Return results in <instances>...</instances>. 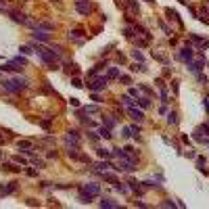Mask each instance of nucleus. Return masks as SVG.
Wrapping results in <instances>:
<instances>
[{"label": "nucleus", "instance_id": "obj_1", "mask_svg": "<svg viewBox=\"0 0 209 209\" xmlns=\"http://www.w3.org/2000/svg\"><path fill=\"white\" fill-rule=\"evenodd\" d=\"M0 84H2V88H4L6 92H11V94H19L21 90L27 88V80L21 78V75L13 78V80H4V82H0Z\"/></svg>", "mask_w": 209, "mask_h": 209}, {"label": "nucleus", "instance_id": "obj_2", "mask_svg": "<svg viewBox=\"0 0 209 209\" xmlns=\"http://www.w3.org/2000/svg\"><path fill=\"white\" fill-rule=\"evenodd\" d=\"M107 84H109V78H107V75H94V78H90V82H88V90L101 92V90L107 88Z\"/></svg>", "mask_w": 209, "mask_h": 209}, {"label": "nucleus", "instance_id": "obj_3", "mask_svg": "<svg viewBox=\"0 0 209 209\" xmlns=\"http://www.w3.org/2000/svg\"><path fill=\"white\" fill-rule=\"evenodd\" d=\"M75 11L80 13V15H84V17H88V15L94 11V4L90 0H78V2H75Z\"/></svg>", "mask_w": 209, "mask_h": 209}, {"label": "nucleus", "instance_id": "obj_4", "mask_svg": "<svg viewBox=\"0 0 209 209\" xmlns=\"http://www.w3.org/2000/svg\"><path fill=\"white\" fill-rule=\"evenodd\" d=\"M80 192L88 195V197H98V195H101V186L96 184V182H88V184L80 186Z\"/></svg>", "mask_w": 209, "mask_h": 209}, {"label": "nucleus", "instance_id": "obj_5", "mask_svg": "<svg viewBox=\"0 0 209 209\" xmlns=\"http://www.w3.org/2000/svg\"><path fill=\"white\" fill-rule=\"evenodd\" d=\"M65 142H67V146H78L80 149V134L75 130H69L65 134Z\"/></svg>", "mask_w": 209, "mask_h": 209}, {"label": "nucleus", "instance_id": "obj_6", "mask_svg": "<svg viewBox=\"0 0 209 209\" xmlns=\"http://www.w3.org/2000/svg\"><path fill=\"white\" fill-rule=\"evenodd\" d=\"M9 15H11V19L15 21V23H21V25H27V21H29V17L25 15V13H19V11H9Z\"/></svg>", "mask_w": 209, "mask_h": 209}, {"label": "nucleus", "instance_id": "obj_7", "mask_svg": "<svg viewBox=\"0 0 209 209\" xmlns=\"http://www.w3.org/2000/svg\"><path fill=\"white\" fill-rule=\"evenodd\" d=\"M69 40H71V42H75V44H82V42L86 40V32L80 29V27H78V29H71V32H69Z\"/></svg>", "mask_w": 209, "mask_h": 209}, {"label": "nucleus", "instance_id": "obj_8", "mask_svg": "<svg viewBox=\"0 0 209 209\" xmlns=\"http://www.w3.org/2000/svg\"><path fill=\"white\" fill-rule=\"evenodd\" d=\"M32 38H34L36 42H50V34H48V32H44V29H38V27L34 29Z\"/></svg>", "mask_w": 209, "mask_h": 209}, {"label": "nucleus", "instance_id": "obj_9", "mask_svg": "<svg viewBox=\"0 0 209 209\" xmlns=\"http://www.w3.org/2000/svg\"><path fill=\"white\" fill-rule=\"evenodd\" d=\"M203 67H205V59L203 57H199L197 61H188V69L192 71V73H199Z\"/></svg>", "mask_w": 209, "mask_h": 209}, {"label": "nucleus", "instance_id": "obj_10", "mask_svg": "<svg viewBox=\"0 0 209 209\" xmlns=\"http://www.w3.org/2000/svg\"><path fill=\"white\" fill-rule=\"evenodd\" d=\"M192 55H195V52H192V46H190V44H188V46H182L180 52H178V57L182 59V61H186V63L192 61Z\"/></svg>", "mask_w": 209, "mask_h": 209}, {"label": "nucleus", "instance_id": "obj_11", "mask_svg": "<svg viewBox=\"0 0 209 209\" xmlns=\"http://www.w3.org/2000/svg\"><path fill=\"white\" fill-rule=\"evenodd\" d=\"M17 182H6V184H2L0 186V195H2V197H4V195H13V192H15V190H17Z\"/></svg>", "mask_w": 209, "mask_h": 209}, {"label": "nucleus", "instance_id": "obj_12", "mask_svg": "<svg viewBox=\"0 0 209 209\" xmlns=\"http://www.w3.org/2000/svg\"><path fill=\"white\" fill-rule=\"evenodd\" d=\"M128 113L130 115H132V119H134V121H144V113H142V111H138V109H136V107H134V109H128Z\"/></svg>", "mask_w": 209, "mask_h": 209}, {"label": "nucleus", "instance_id": "obj_13", "mask_svg": "<svg viewBox=\"0 0 209 209\" xmlns=\"http://www.w3.org/2000/svg\"><path fill=\"white\" fill-rule=\"evenodd\" d=\"M119 101L126 104L128 109H134V107H136V101H134V96H130V94H124V96H121Z\"/></svg>", "mask_w": 209, "mask_h": 209}, {"label": "nucleus", "instance_id": "obj_14", "mask_svg": "<svg viewBox=\"0 0 209 209\" xmlns=\"http://www.w3.org/2000/svg\"><path fill=\"white\" fill-rule=\"evenodd\" d=\"M109 167H113V165L109 163V159H104V161H98L96 165H94V169H96V172H107Z\"/></svg>", "mask_w": 209, "mask_h": 209}, {"label": "nucleus", "instance_id": "obj_15", "mask_svg": "<svg viewBox=\"0 0 209 209\" xmlns=\"http://www.w3.org/2000/svg\"><path fill=\"white\" fill-rule=\"evenodd\" d=\"M32 146H34V144H32V142H29V140H19V142H17V149H19V151H32Z\"/></svg>", "mask_w": 209, "mask_h": 209}, {"label": "nucleus", "instance_id": "obj_16", "mask_svg": "<svg viewBox=\"0 0 209 209\" xmlns=\"http://www.w3.org/2000/svg\"><path fill=\"white\" fill-rule=\"evenodd\" d=\"M67 157L69 159H80V149L78 146H67Z\"/></svg>", "mask_w": 209, "mask_h": 209}, {"label": "nucleus", "instance_id": "obj_17", "mask_svg": "<svg viewBox=\"0 0 209 209\" xmlns=\"http://www.w3.org/2000/svg\"><path fill=\"white\" fill-rule=\"evenodd\" d=\"M2 169L4 172H21V167H17V163H2Z\"/></svg>", "mask_w": 209, "mask_h": 209}, {"label": "nucleus", "instance_id": "obj_18", "mask_svg": "<svg viewBox=\"0 0 209 209\" xmlns=\"http://www.w3.org/2000/svg\"><path fill=\"white\" fill-rule=\"evenodd\" d=\"M82 111H84V113H88V115H94V113H98V111H101V107H98V104H88V107H84Z\"/></svg>", "mask_w": 209, "mask_h": 209}, {"label": "nucleus", "instance_id": "obj_19", "mask_svg": "<svg viewBox=\"0 0 209 209\" xmlns=\"http://www.w3.org/2000/svg\"><path fill=\"white\" fill-rule=\"evenodd\" d=\"M38 29H44V32H52L55 23H48V21H38Z\"/></svg>", "mask_w": 209, "mask_h": 209}, {"label": "nucleus", "instance_id": "obj_20", "mask_svg": "<svg viewBox=\"0 0 209 209\" xmlns=\"http://www.w3.org/2000/svg\"><path fill=\"white\" fill-rule=\"evenodd\" d=\"M101 207H109V209H115V207H119V205H117V203L113 201V199H103V201H101Z\"/></svg>", "mask_w": 209, "mask_h": 209}, {"label": "nucleus", "instance_id": "obj_21", "mask_svg": "<svg viewBox=\"0 0 209 209\" xmlns=\"http://www.w3.org/2000/svg\"><path fill=\"white\" fill-rule=\"evenodd\" d=\"M101 176H103V180L111 182V184H115V182H117V176H115V174H109V172H101Z\"/></svg>", "mask_w": 209, "mask_h": 209}, {"label": "nucleus", "instance_id": "obj_22", "mask_svg": "<svg viewBox=\"0 0 209 209\" xmlns=\"http://www.w3.org/2000/svg\"><path fill=\"white\" fill-rule=\"evenodd\" d=\"M11 63H15L17 67L21 65V67H27V59L25 57H15V59H11Z\"/></svg>", "mask_w": 209, "mask_h": 209}, {"label": "nucleus", "instance_id": "obj_23", "mask_svg": "<svg viewBox=\"0 0 209 209\" xmlns=\"http://www.w3.org/2000/svg\"><path fill=\"white\" fill-rule=\"evenodd\" d=\"M167 124H169V126H176V124H178V113H176V111H169V113H167Z\"/></svg>", "mask_w": 209, "mask_h": 209}, {"label": "nucleus", "instance_id": "obj_24", "mask_svg": "<svg viewBox=\"0 0 209 209\" xmlns=\"http://www.w3.org/2000/svg\"><path fill=\"white\" fill-rule=\"evenodd\" d=\"M98 136H101V138H104V140H109V138H111V130L107 128V126H103V128L98 130Z\"/></svg>", "mask_w": 209, "mask_h": 209}, {"label": "nucleus", "instance_id": "obj_25", "mask_svg": "<svg viewBox=\"0 0 209 209\" xmlns=\"http://www.w3.org/2000/svg\"><path fill=\"white\" fill-rule=\"evenodd\" d=\"M128 184H130V186H128L130 190H134V192H138V195H142V186H140L138 182H134V180H130Z\"/></svg>", "mask_w": 209, "mask_h": 209}, {"label": "nucleus", "instance_id": "obj_26", "mask_svg": "<svg viewBox=\"0 0 209 209\" xmlns=\"http://www.w3.org/2000/svg\"><path fill=\"white\" fill-rule=\"evenodd\" d=\"M98 157H101V159H111V157H113V151H107V149H98Z\"/></svg>", "mask_w": 209, "mask_h": 209}, {"label": "nucleus", "instance_id": "obj_27", "mask_svg": "<svg viewBox=\"0 0 209 209\" xmlns=\"http://www.w3.org/2000/svg\"><path fill=\"white\" fill-rule=\"evenodd\" d=\"M115 124H117V121L113 119V117H104L103 115V126H107V128L111 130V128H115Z\"/></svg>", "mask_w": 209, "mask_h": 209}, {"label": "nucleus", "instance_id": "obj_28", "mask_svg": "<svg viewBox=\"0 0 209 209\" xmlns=\"http://www.w3.org/2000/svg\"><path fill=\"white\" fill-rule=\"evenodd\" d=\"M197 169L203 172V174H207V167H205V159L203 157H197Z\"/></svg>", "mask_w": 209, "mask_h": 209}, {"label": "nucleus", "instance_id": "obj_29", "mask_svg": "<svg viewBox=\"0 0 209 209\" xmlns=\"http://www.w3.org/2000/svg\"><path fill=\"white\" fill-rule=\"evenodd\" d=\"M107 78H109V80L119 78V69H117V67H109V71H107Z\"/></svg>", "mask_w": 209, "mask_h": 209}, {"label": "nucleus", "instance_id": "obj_30", "mask_svg": "<svg viewBox=\"0 0 209 209\" xmlns=\"http://www.w3.org/2000/svg\"><path fill=\"white\" fill-rule=\"evenodd\" d=\"M138 103H140V107L149 109V107H151V98H149V96H142V98H138Z\"/></svg>", "mask_w": 209, "mask_h": 209}, {"label": "nucleus", "instance_id": "obj_31", "mask_svg": "<svg viewBox=\"0 0 209 209\" xmlns=\"http://www.w3.org/2000/svg\"><path fill=\"white\" fill-rule=\"evenodd\" d=\"M40 126H42L44 130H50V126H52V117H46V119H42V121H40Z\"/></svg>", "mask_w": 209, "mask_h": 209}, {"label": "nucleus", "instance_id": "obj_32", "mask_svg": "<svg viewBox=\"0 0 209 209\" xmlns=\"http://www.w3.org/2000/svg\"><path fill=\"white\" fill-rule=\"evenodd\" d=\"M134 32H136V29H134V27H124V34H126V38H128V40H132V38H134Z\"/></svg>", "mask_w": 209, "mask_h": 209}, {"label": "nucleus", "instance_id": "obj_33", "mask_svg": "<svg viewBox=\"0 0 209 209\" xmlns=\"http://www.w3.org/2000/svg\"><path fill=\"white\" fill-rule=\"evenodd\" d=\"M67 73H69V75H75V73H78V65H75V63H69V65H67Z\"/></svg>", "mask_w": 209, "mask_h": 209}, {"label": "nucleus", "instance_id": "obj_34", "mask_svg": "<svg viewBox=\"0 0 209 209\" xmlns=\"http://www.w3.org/2000/svg\"><path fill=\"white\" fill-rule=\"evenodd\" d=\"M132 57L136 59V61H140V63H142V61H144V55H142V52H140L138 48H136V50H132Z\"/></svg>", "mask_w": 209, "mask_h": 209}, {"label": "nucleus", "instance_id": "obj_35", "mask_svg": "<svg viewBox=\"0 0 209 209\" xmlns=\"http://www.w3.org/2000/svg\"><path fill=\"white\" fill-rule=\"evenodd\" d=\"M130 132H132V136H134V138L140 140V128H138V126H132V128H130Z\"/></svg>", "mask_w": 209, "mask_h": 209}, {"label": "nucleus", "instance_id": "obj_36", "mask_svg": "<svg viewBox=\"0 0 209 209\" xmlns=\"http://www.w3.org/2000/svg\"><path fill=\"white\" fill-rule=\"evenodd\" d=\"M92 199L94 197H88V195H84V192H82V195H80V203H84V205H86V203H92Z\"/></svg>", "mask_w": 209, "mask_h": 209}, {"label": "nucleus", "instance_id": "obj_37", "mask_svg": "<svg viewBox=\"0 0 209 209\" xmlns=\"http://www.w3.org/2000/svg\"><path fill=\"white\" fill-rule=\"evenodd\" d=\"M119 82L126 84V86H130V84H132V78H130V75H119Z\"/></svg>", "mask_w": 209, "mask_h": 209}, {"label": "nucleus", "instance_id": "obj_38", "mask_svg": "<svg viewBox=\"0 0 209 209\" xmlns=\"http://www.w3.org/2000/svg\"><path fill=\"white\" fill-rule=\"evenodd\" d=\"M155 84H157V88H159V90H165V82H163L161 78H157V80H155Z\"/></svg>", "mask_w": 209, "mask_h": 209}, {"label": "nucleus", "instance_id": "obj_39", "mask_svg": "<svg viewBox=\"0 0 209 209\" xmlns=\"http://www.w3.org/2000/svg\"><path fill=\"white\" fill-rule=\"evenodd\" d=\"M71 84H73L75 88H82V86H84V84H82V80H80V78H73V80H71Z\"/></svg>", "mask_w": 209, "mask_h": 209}, {"label": "nucleus", "instance_id": "obj_40", "mask_svg": "<svg viewBox=\"0 0 209 209\" xmlns=\"http://www.w3.org/2000/svg\"><path fill=\"white\" fill-rule=\"evenodd\" d=\"M88 138L92 140V142H98V134L96 132H88Z\"/></svg>", "mask_w": 209, "mask_h": 209}, {"label": "nucleus", "instance_id": "obj_41", "mask_svg": "<svg viewBox=\"0 0 209 209\" xmlns=\"http://www.w3.org/2000/svg\"><path fill=\"white\" fill-rule=\"evenodd\" d=\"M27 176H29V178H38V169L29 167V169H27Z\"/></svg>", "mask_w": 209, "mask_h": 209}, {"label": "nucleus", "instance_id": "obj_42", "mask_svg": "<svg viewBox=\"0 0 209 209\" xmlns=\"http://www.w3.org/2000/svg\"><path fill=\"white\" fill-rule=\"evenodd\" d=\"M19 50H21L23 55H32V46H21Z\"/></svg>", "mask_w": 209, "mask_h": 209}, {"label": "nucleus", "instance_id": "obj_43", "mask_svg": "<svg viewBox=\"0 0 209 209\" xmlns=\"http://www.w3.org/2000/svg\"><path fill=\"white\" fill-rule=\"evenodd\" d=\"M13 161L17 163V165H25V163H27V161H25V159H23V157H15Z\"/></svg>", "mask_w": 209, "mask_h": 209}, {"label": "nucleus", "instance_id": "obj_44", "mask_svg": "<svg viewBox=\"0 0 209 209\" xmlns=\"http://www.w3.org/2000/svg\"><path fill=\"white\" fill-rule=\"evenodd\" d=\"M69 104H71V107H75V109H78V107H80V101H78V98H69Z\"/></svg>", "mask_w": 209, "mask_h": 209}, {"label": "nucleus", "instance_id": "obj_45", "mask_svg": "<svg viewBox=\"0 0 209 209\" xmlns=\"http://www.w3.org/2000/svg\"><path fill=\"white\" fill-rule=\"evenodd\" d=\"M161 207H176L174 201H165V203H161Z\"/></svg>", "mask_w": 209, "mask_h": 209}, {"label": "nucleus", "instance_id": "obj_46", "mask_svg": "<svg viewBox=\"0 0 209 209\" xmlns=\"http://www.w3.org/2000/svg\"><path fill=\"white\" fill-rule=\"evenodd\" d=\"M27 205H29V207H36V205H38V201H36V199H27Z\"/></svg>", "mask_w": 209, "mask_h": 209}, {"label": "nucleus", "instance_id": "obj_47", "mask_svg": "<svg viewBox=\"0 0 209 209\" xmlns=\"http://www.w3.org/2000/svg\"><path fill=\"white\" fill-rule=\"evenodd\" d=\"M140 90H142V92H146V94H153V90L149 88V86H140Z\"/></svg>", "mask_w": 209, "mask_h": 209}, {"label": "nucleus", "instance_id": "obj_48", "mask_svg": "<svg viewBox=\"0 0 209 209\" xmlns=\"http://www.w3.org/2000/svg\"><path fill=\"white\" fill-rule=\"evenodd\" d=\"M57 157H59L57 151H50V153H48V159H57Z\"/></svg>", "mask_w": 209, "mask_h": 209}, {"label": "nucleus", "instance_id": "obj_49", "mask_svg": "<svg viewBox=\"0 0 209 209\" xmlns=\"http://www.w3.org/2000/svg\"><path fill=\"white\" fill-rule=\"evenodd\" d=\"M124 138H128V136H132V132H130V128H124V134H121Z\"/></svg>", "mask_w": 209, "mask_h": 209}, {"label": "nucleus", "instance_id": "obj_50", "mask_svg": "<svg viewBox=\"0 0 209 209\" xmlns=\"http://www.w3.org/2000/svg\"><path fill=\"white\" fill-rule=\"evenodd\" d=\"M0 11H9L6 9V0H0Z\"/></svg>", "mask_w": 209, "mask_h": 209}, {"label": "nucleus", "instance_id": "obj_51", "mask_svg": "<svg viewBox=\"0 0 209 209\" xmlns=\"http://www.w3.org/2000/svg\"><path fill=\"white\" fill-rule=\"evenodd\" d=\"M80 159H82V161H86V163H92V161H90V157H88V155H80Z\"/></svg>", "mask_w": 209, "mask_h": 209}, {"label": "nucleus", "instance_id": "obj_52", "mask_svg": "<svg viewBox=\"0 0 209 209\" xmlns=\"http://www.w3.org/2000/svg\"><path fill=\"white\" fill-rule=\"evenodd\" d=\"M0 144H4V136L2 134H0Z\"/></svg>", "mask_w": 209, "mask_h": 209}, {"label": "nucleus", "instance_id": "obj_53", "mask_svg": "<svg viewBox=\"0 0 209 209\" xmlns=\"http://www.w3.org/2000/svg\"><path fill=\"white\" fill-rule=\"evenodd\" d=\"M205 109H207V111H209V98H207V103H205Z\"/></svg>", "mask_w": 209, "mask_h": 209}, {"label": "nucleus", "instance_id": "obj_54", "mask_svg": "<svg viewBox=\"0 0 209 209\" xmlns=\"http://www.w3.org/2000/svg\"><path fill=\"white\" fill-rule=\"evenodd\" d=\"M2 157H4V153H2V151H0V159H2Z\"/></svg>", "mask_w": 209, "mask_h": 209}, {"label": "nucleus", "instance_id": "obj_55", "mask_svg": "<svg viewBox=\"0 0 209 209\" xmlns=\"http://www.w3.org/2000/svg\"><path fill=\"white\" fill-rule=\"evenodd\" d=\"M144 2H155V0H144Z\"/></svg>", "mask_w": 209, "mask_h": 209}, {"label": "nucleus", "instance_id": "obj_56", "mask_svg": "<svg viewBox=\"0 0 209 209\" xmlns=\"http://www.w3.org/2000/svg\"><path fill=\"white\" fill-rule=\"evenodd\" d=\"M180 2H188V0H180Z\"/></svg>", "mask_w": 209, "mask_h": 209}, {"label": "nucleus", "instance_id": "obj_57", "mask_svg": "<svg viewBox=\"0 0 209 209\" xmlns=\"http://www.w3.org/2000/svg\"><path fill=\"white\" fill-rule=\"evenodd\" d=\"M21 2H27V0H21Z\"/></svg>", "mask_w": 209, "mask_h": 209}, {"label": "nucleus", "instance_id": "obj_58", "mask_svg": "<svg viewBox=\"0 0 209 209\" xmlns=\"http://www.w3.org/2000/svg\"><path fill=\"white\" fill-rule=\"evenodd\" d=\"M75 2H78V0H75Z\"/></svg>", "mask_w": 209, "mask_h": 209}]
</instances>
